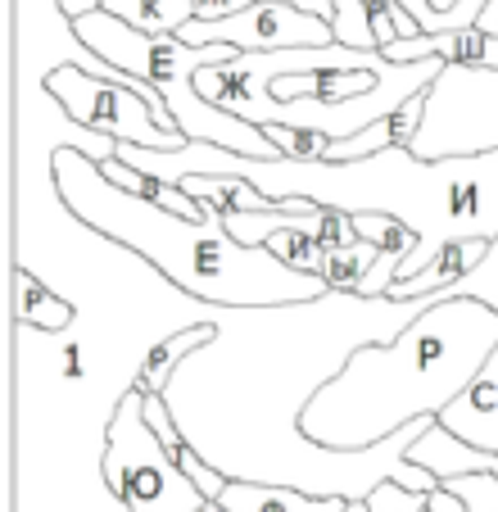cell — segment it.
<instances>
[{"instance_id": "7c38bea8", "label": "cell", "mask_w": 498, "mask_h": 512, "mask_svg": "<svg viewBox=\"0 0 498 512\" xmlns=\"http://www.w3.org/2000/svg\"><path fill=\"white\" fill-rule=\"evenodd\" d=\"M390 73V59L381 68H304V73H281L272 78V96L277 100H299V96H313V100H349V96H363L372 91L376 82Z\"/></svg>"}, {"instance_id": "ffe728a7", "label": "cell", "mask_w": 498, "mask_h": 512, "mask_svg": "<svg viewBox=\"0 0 498 512\" xmlns=\"http://www.w3.org/2000/svg\"><path fill=\"white\" fill-rule=\"evenodd\" d=\"M268 250L277 254L281 263H290V268H299V272H313V277H322L326 259H331V254L322 250V241H317L313 232H304V227H286V232H277L268 241Z\"/></svg>"}, {"instance_id": "5b68a950", "label": "cell", "mask_w": 498, "mask_h": 512, "mask_svg": "<svg viewBox=\"0 0 498 512\" xmlns=\"http://www.w3.org/2000/svg\"><path fill=\"white\" fill-rule=\"evenodd\" d=\"M77 32L96 55H105L109 64H118L132 78H145L173 109V123L186 132V141H209L218 150L231 155H249V159H277V141L268 136V127L249 123L245 114H231V109L213 105L200 96L195 87V73L222 59H236L240 50L227 41H213V46H191L182 37H154L141 32L132 23H123L118 14H109L105 5L77 14Z\"/></svg>"}, {"instance_id": "f546056e", "label": "cell", "mask_w": 498, "mask_h": 512, "mask_svg": "<svg viewBox=\"0 0 498 512\" xmlns=\"http://www.w3.org/2000/svg\"><path fill=\"white\" fill-rule=\"evenodd\" d=\"M426 512H431V503H426Z\"/></svg>"}, {"instance_id": "603a6c76", "label": "cell", "mask_w": 498, "mask_h": 512, "mask_svg": "<svg viewBox=\"0 0 498 512\" xmlns=\"http://www.w3.org/2000/svg\"><path fill=\"white\" fill-rule=\"evenodd\" d=\"M317 241H322V250H345V245H358L363 241V232H358V218L345 209H326L322 213V227H317Z\"/></svg>"}, {"instance_id": "52a82bcc", "label": "cell", "mask_w": 498, "mask_h": 512, "mask_svg": "<svg viewBox=\"0 0 498 512\" xmlns=\"http://www.w3.org/2000/svg\"><path fill=\"white\" fill-rule=\"evenodd\" d=\"M435 10H453L458 0H431ZM498 150V68L476 73L462 64H444V73L426 91V123L412 136V155H480Z\"/></svg>"}, {"instance_id": "7402d4cb", "label": "cell", "mask_w": 498, "mask_h": 512, "mask_svg": "<svg viewBox=\"0 0 498 512\" xmlns=\"http://www.w3.org/2000/svg\"><path fill=\"white\" fill-rule=\"evenodd\" d=\"M426 503H431V494L408 490V485H399V481H381L367 494V508L372 512H426Z\"/></svg>"}, {"instance_id": "4316f807", "label": "cell", "mask_w": 498, "mask_h": 512, "mask_svg": "<svg viewBox=\"0 0 498 512\" xmlns=\"http://www.w3.org/2000/svg\"><path fill=\"white\" fill-rule=\"evenodd\" d=\"M286 5H299V10H313V14H322V19H331V14H336V0H286Z\"/></svg>"}, {"instance_id": "83f0119b", "label": "cell", "mask_w": 498, "mask_h": 512, "mask_svg": "<svg viewBox=\"0 0 498 512\" xmlns=\"http://www.w3.org/2000/svg\"><path fill=\"white\" fill-rule=\"evenodd\" d=\"M200 512H231V508H227V503H218V499H209Z\"/></svg>"}, {"instance_id": "d4e9b609", "label": "cell", "mask_w": 498, "mask_h": 512, "mask_svg": "<svg viewBox=\"0 0 498 512\" xmlns=\"http://www.w3.org/2000/svg\"><path fill=\"white\" fill-rule=\"evenodd\" d=\"M431 512H467V503H462L453 490H444V485H440V490H431Z\"/></svg>"}, {"instance_id": "7a4b0ae2", "label": "cell", "mask_w": 498, "mask_h": 512, "mask_svg": "<svg viewBox=\"0 0 498 512\" xmlns=\"http://www.w3.org/2000/svg\"><path fill=\"white\" fill-rule=\"evenodd\" d=\"M114 155L163 182H182L191 173H236L254 182L272 200H313L345 213H390L417 232V250L399 263V281L422 272L440 254V245L480 236H498V150L480 155H440L422 159L412 145H390L363 159H249L218 150L209 141H186L182 150H145L123 145Z\"/></svg>"}, {"instance_id": "484cf974", "label": "cell", "mask_w": 498, "mask_h": 512, "mask_svg": "<svg viewBox=\"0 0 498 512\" xmlns=\"http://www.w3.org/2000/svg\"><path fill=\"white\" fill-rule=\"evenodd\" d=\"M476 28L485 32V37H498V0H485V10H480Z\"/></svg>"}, {"instance_id": "e0dca14e", "label": "cell", "mask_w": 498, "mask_h": 512, "mask_svg": "<svg viewBox=\"0 0 498 512\" xmlns=\"http://www.w3.org/2000/svg\"><path fill=\"white\" fill-rule=\"evenodd\" d=\"M209 340H213V322H195V327H182V331H173V336H163L159 345L145 354L141 381H136V386H141V390H159V395H163V386H168V377L177 372V363H182L186 354H195L200 345H209Z\"/></svg>"}, {"instance_id": "d6986e66", "label": "cell", "mask_w": 498, "mask_h": 512, "mask_svg": "<svg viewBox=\"0 0 498 512\" xmlns=\"http://www.w3.org/2000/svg\"><path fill=\"white\" fill-rule=\"evenodd\" d=\"M381 259V245L372 241H358V245H345V250H331V259H326L322 268V281L331 290H363V277L372 272V263Z\"/></svg>"}, {"instance_id": "5bb4252c", "label": "cell", "mask_w": 498, "mask_h": 512, "mask_svg": "<svg viewBox=\"0 0 498 512\" xmlns=\"http://www.w3.org/2000/svg\"><path fill=\"white\" fill-rule=\"evenodd\" d=\"M231 512H345V494H304L295 485H259V481H227L222 499Z\"/></svg>"}, {"instance_id": "ac0fdd59", "label": "cell", "mask_w": 498, "mask_h": 512, "mask_svg": "<svg viewBox=\"0 0 498 512\" xmlns=\"http://www.w3.org/2000/svg\"><path fill=\"white\" fill-rule=\"evenodd\" d=\"M100 5L154 37H177L195 19V0H100Z\"/></svg>"}, {"instance_id": "2e32d148", "label": "cell", "mask_w": 498, "mask_h": 512, "mask_svg": "<svg viewBox=\"0 0 498 512\" xmlns=\"http://www.w3.org/2000/svg\"><path fill=\"white\" fill-rule=\"evenodd\" d=\"M182 186L209 213H218V218H227V213H259V209H272V204H277L272 195H263L259 186L236 177V173H191V177H182Z\"/></svg>"}, {"instance_id": "ba28073f", "label": "cell", "mask_w": 498, "mask_h": 512, "mask_svg": "<svg viewBox=\"0 0 498 512\" xmlns=\"http://www.w3.org/2000/svg\"><path fill=\"white\" fill-rule=\"evenodd\" d=\"M46 91L68 109V118L91 132H105L123 145H145V150H182L186 132L168 114L150 105L136 87L127 82H109L87 68H55L46 78Z\"/></svg>"}, {"instance_id": "3957f363", "label": "cell", "mask_w": 498, "mask_h": 512, "mask_svg": "<svg viewBox=\"0 0 498 512\" xmlns=\"http://www.w3.org/2000/svg\"><path fill=\"white\" fill-rule=\"evenodd\" d=\"M498 345V309L444 290L394 340L363 345L304 408V435L326 449H367L408 422L440 417Z\"/></svg>"}, {"instance_id": "6da1fadb", "label": "cell", "mask_w": 498, "mask_h": 512, "mask_svg": "<svg viewBox=\"0 0 498 512\" xmlns=\"http://www.w3.org/2000/svg\"><path fill=\"white\" fill-rule=\"evenodd\" d=\"M440 295L390 300L322 290L295 304H222L213 340L177 363L163 386L182 435L227 481L295 485L304 494L367 499L381 481L440 490V476L408 458L435 417L408 422L367 449H326L304 435V408L363 345L394 340Z\"/></svg>"}, {"instance_id": "f1b7e54d", "label": "cell", "mask_w": 498, "mask_h": 512, "mask_svg": "<svg viewBox=\"0 0 498 512\" xmlns=\"http://www.w3.org/2000/svg\"><path fill=\"white\" fill-rule=\"evenodd\" d=\"M345 512H372V508H367V499H349Z\"/></svg>"}, {"instance_id": "9a60e30c", "label": "cell", "mask_w": 498, "mask_h": 512, "mask_svg": "<svg viewBox=\"0 0 498 512\" xmlns=\"http://www.w3.org/2000/svg\"><path fill=\"white\" fill-rule=\"evenodd\" d=\"M14 322H28V327L59 336V331H68L77 322V304L59 286H50L46 277L14 263Z\"/></svg>"}, {"instance_id": "30bf717a", "label": "cell", "mask_w": 498, "mask_h": 512, "mask_svg": "<svg viewBox=\"0 0 498 512\" xmlns=\"http://www.w3.org/2000/svg\"><path fill=\"white\" fill-rule=\"evenodd\" d=\"M440 426H449L471 449L498 454V345L485 358V368L476 372V381L440 413Z\"/></svg>"}, {"instance_id": "8fae6325", "label": "cell", "mask_w": 498, "mask_h": 512, "mask_svg": "<svg viewBox=\"0 0 498 512\" xmlns=\"http://www.w3.org/2000/svg\"><path fill=\"white\" fill-rule=\"evenodd\" d=\"M485 254H489V241H480V236H462V241L440 245V254H435L422 272L394 281L390 300H426V295H444V290L462 286V281L485 263Z\"/></svg>"}, {"instance_id": "277c9868", "label": "cell", "mask_w": 498, "mask_h": 512, "mask_svg": "<svg viewBox=\"0 0 498 512\" xmlns=\"http://www.w3.org/2000/svg\"><path fill=\"white\" fill-rule=\"evenodd\" d=\"M59 200L96 227L100 236L150 259L168 281L213 304H295L331 290L322 277L281 263L268 245H245L227 232L218 213L186 218L163 204L132 195L105 177V168L77 145H59L50 155Z\"/></svg>"}, {"instance_id": "cb8c5ba5", "label": "cell", "mask_w": 498, "mask_h": 512, "mask_svg": "<svg viewBox=\"0 0 498 512\" xmlns=\"http://www.w3.org/2000/svg\"><path fill=\"white\" fill-rule=\"evenodd\" d=\"M254 0H195V19H227V14H240Z\"/></svg>"}, {"instance_id": "8992f818", "label": "cell", "mask_w": 498, "mask_h": 512, "mask_svg": "<svg viewBox=\"0 0 498 512\" xmlns=\"http://www.w3.org/2000/svg\"><path fill=\"white\" fill-rule=\"evenodd\" d=\"M105 476L127 512H200L204 494L191 476L177 467V458L163 449L159 431L145 417V390H127L109 422Z\"/></svg>"}, {"instance_id": "4fadbf2b", "label": "cell", "mask_w": 498, "mask_h": 512, "mask_svg": "<svg viewBox=\"0 0 498 512\" xmlns=\"http://www.w3.org/2000/svg\"><path fill=\"white\" fill-rule=\"evenodd\" d=\"M408 458L417 467H426V472H435L440 481H444V476H462V472H494L498 476V454L471 449L467 440H458V435L449 431V426H440V417L426 426V435H417V440H412Z\"/></svg>"}, {"instance_id": "9c48e42d", "label": "cell", "mask_w": 498, "mask_h": 512, "mask_svg": "<svg viewBox=\"0 0 498 512\" xmlns=\"http://www.w3.org/2000/svg\"><path fill=\"white\" fill-rule=\"evenodd\" d=\"M177 37L191 41V46L227 41L236 50L336 46L331 19H322L313 10H299V5H286V0H254V5H245L240 14H227V19H191Z\"/></svg>"}, {"instance_id": "44dd1931", "label": "cell", "mask_w": 498, "mask_h": 512, "mask_svg": "<svg viewBox=\"0 0 498 512\" xmlns=\"http://www.w3.org/2000/svg\"><path fill=\"white\" fill-rule=\"evenodd\" d=\"M268 136L277 141L281 155H290V159H326V150H331V136H326V132H313V127L268 123Z\"/></svg>"}]
</instances>
